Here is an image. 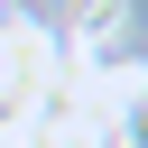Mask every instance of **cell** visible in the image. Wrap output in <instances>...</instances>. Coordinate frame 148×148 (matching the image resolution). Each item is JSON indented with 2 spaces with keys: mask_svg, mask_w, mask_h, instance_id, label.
I'll list each match as a JSON object with an SVG mask.
<instances>
[{
  "mask_svg": "<svg viewBox=\"0 0 148 148\" xmlns=\"http://www.w3.org/2000/svg\"><path fill=\"white\" fill-rule=\"evenodd\" d=\"M120 148H148V102H130V120H120Z\"/></svg>",
  "mask_w": 148,
  "mask_h": 148,
  "instance_id": "cell-1",
  "label": "cell"
}]
</instances>
